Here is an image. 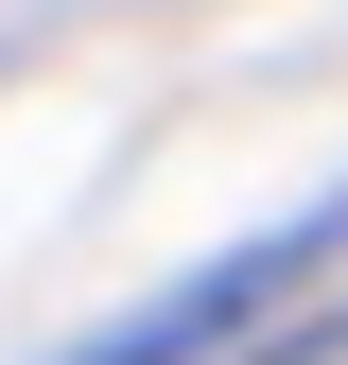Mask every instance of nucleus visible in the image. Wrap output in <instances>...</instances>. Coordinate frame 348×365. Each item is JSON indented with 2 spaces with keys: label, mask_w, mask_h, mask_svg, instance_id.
<instances>
[{
  "label": "nucleus",
  "mask_w": 348,
  "mask_h": 365,
  "mask_svg": "<svg viewBox=\"0 0 348 365\" xmlns=\"http://www.w3.org/2000/svg\"><path fill=\"white\" fill-rule=\"evenodd\" d=\"M331 226H348V192H331V209H296V226H261V244H227V261H192L174 296H140L122 331H87V348H53V365H209V348H244L261 313L331 261Z\"/></svg>",
  "instance_id": "obj_1"
}]
</instances>
